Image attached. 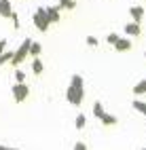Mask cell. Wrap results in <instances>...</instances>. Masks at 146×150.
I'll return each mask as SVG.
<instances>
[{"mask_svg": "<svg viewBox=\"0 0 146 150\" xmlns=\"http://www.w3.org/2000/svg\"><path fill=\"white\" fill-rule=\"evenodd\" d=\"M13 13V4H11V0H0V17H4L9 19Z\"/></svg>", "mask_w": 146, "mask_h": 150, "instance_id": "9c48e42d", "label": "cell"}, {"mask_svg": "<svg viewBox=\"0 0 146 150\" xmlns=\"http://www.w3.org/2000/svg\"><path fill=\"white\" fill-rule=\"evenodd\" d=\"M119 38H121V36H119V34H116V32H110L108 36H106V42H108V45H112V47H114V42H116V40H119Z\"/></svg>", "mask_w": 146, "mask_h": 150, "instance_id": "d6986e66", "label": "cell"}, {"mask_svg": "<svg viewBox=\"0 0 146 150\" xmlns=\"http://www.w3.org/2000/svg\"><path fill=\"white\" fill-rule=\"evenodd\" d=\"M45 13H47L49 23H57V21L62 19V15H60V6H45Z\"/></svg>", "mask_w": 146, "mask_h": 150, "instance_id": "5b68a950", "label": "cell"}, {"mask_svg": "<svg viewBox=\"0 0 146 150\" xmlns=\"http://www.w3.org/2000/svg\"><path fill=\"white\" fill-rule=\"evenodd\" d=\"M87 125V116L81 112V114H76V118H74V129H79V131H81V129Z\"/></svg>", "mask_w": 146, "mask_h": 150, "instance_id": "9a60e30c", "label": "cell"}, {"mask_svg": "<svg viewBox=\"0 0 146 150\" xmlns=\"http://www.w3.org/2000/svg\"><path fill=\"white\" fill-rule=\"evenodd\" d=\"M62 2H66V0H60V4H62Z\"/></svg>", "mask_w": 146, "mask_h": 150, "instance_id": "4316f807", "label": "cell"}, {"mask_svg": "<svg viewBox=\"0 0 146 150\" xmlns=\"http://www.w3.org/2000/svg\"><path fill=\"white\" fill-rule=\"evenodd\" d=\"M13 99H15V104H21L28 99V95H30V87H28L26 83H15L13 85Z\"/></svg>", "mask_w": 146, "mask_h": 150, "instance_id": "277c9868", "label": "cell"}, {"mask_svg": "<svg viewBox=\"0 0 146 150\" xmlns=\"http://www.w3.org/2000/svg\"><path fill=\"white\" fill-rule=\"evenodd\" d=\"M40 53H43V45L36 42V40H32L30 42V55L32 57H40Z\"/></svg>", "mask_w": 146, "mask_h": 150, "instance_id": "7c38bea8", "label": "cell"}, {"mask_svg": "<svg viewBox=\"0 0 146 150\" xmlns=\"http://www.w3.org/2000/svg\"><path fill=\"white\" fill-rule=\"evenodd\" d=\"M131 47H133V42H131V38H127V36H125V38H119V40L114 42V49H116L119 53H127Z\"/></svg>", "mask_w": 146, "mask_h": 150, "instance_id": "8992f818", "label": "cell"}, {"mask_svg": "<svg viewBox=\"0 0 146 150\" xmlns=\"http://www.w3.org/2000/svg\"><path fill=\"white\" fill-rule=\"evenodd\" d=\"M133 93L135 95H146V78H142L140 83L133 85Z\"/></svg>", "mask_w": 146, "mask_h": 150, "instance_id": "4fadbf2b", "label": "cell"}, {"mask_svg": "<svg viewBox=\"0 0 146 150\" xmlns=\"http://www.w3.org/2000/svg\"><path fill=\"white\" fill-rule=\"evenodd\" d=\"M32 72H34L36 76L45 72V64H43L40 57H32Z\"/></svg>", "mask_w": 146, "mask_h": 150, "instance_id": "30bf717a", "label": "cell"}, {"mask_svg": "<svg viewBox=\"0 0 146 150\" xmlns=\"http://www.w3.org/2000/svg\"><path fill=\"white\" fill-rule=\"evenodd\" d=\"M32 23L36 25V30L38 32H49V19H47V13H45V6H38L36 11H34V15H32Z\"/></svg>", "mask_w": 146, "mask_h": 150, "instance_id": "3957f363", "label": "cell"}, {"mask_svg": "<svg viewBox=\"0 0 146 150\" xmlns=\"http://www.w3.org/2000/svg\"><path fill=\"white\" fill-rule=\"evenodd\" d=\"M131 106H133V110H138L140 114L146 116V102H142V99H133V104H131Z\"/></svg>", "mask_w": 146, "mask_h": 150, "instance_id": "2e32d148", "label": "cell"}, {"mask_svg": "<svg viewBox=\"0 0 146 150\" xmlns=\"http://www.w3.org/2000/svg\"><path fill=\"white\" fill-rule=\"evenodd\" d=\"M125 34H127V38H135V36H140L142 34V28H140V23H135V21H129L127 25H125Z\"/></svg>", "mask_w": 146, "mask_h": 150, "instance_id": "ba28073f", "label": "cell"}, {"mask_svg": "<svg viewBox=\"0 0 146 150\" xmlns=\"http://www.w3.org/2000/svg\"><path fill=\"white\" fill-rule=\"evenodd\" d=\"M85 42H87V45H89L91 49H95L97 45H100V40H97V38H95V36H87V38H85Z\"/></svg>", "mask_w": 146, "mask_h": 150, "instance_id": "44dd1931", "label": "cell"}, {"mask_svg": "<svg viewBox=\"0 0 146 150\" xmlns=\"http://www.w3.org/2000/svg\"><path fill=\"white\" fill-rule=\"evenodd\" d=\"M104 114H106L104 104H102V102H95V104H93V116H95V118H102Z\"/></svg>", "mask_w": 146, "mask_h": 150, "instance_id": "5bb4252c", "label": "cell"}, {"mask_svg": "<svg viewBox=\"0 0 146 150\" xmlns=\"http://www.w3.org/2000/svg\"><path fill=\"white\" fill-rule=\"evenodd\" d=\"M0 150H9V146H4V144H0Z\"/></svg>", "mask_w": 146, "mask_h": 150, "instance_id": "d4e9b609", "label": "cell"}, {"mask_svg": "<svg viewBox=\"0 0 146 150\" xmlns=\"http://www.w3.org/2000/svg\"><path fill=\"white\" fill-rule=\"evenodd\" d=\"M11 59H13V53H11V51H4V53H0V66L9 64Z\"/></svg>", "mask_w": 146, "mask_h": 150, "instance_id": "ac0fdd59", "label": "cell"}, {"mask_svg": "<svg viewBox=\"0 0 146 150\" xmlns=\"http://www.w3.org/2000/svg\"><path fill=\"white\" fill-rule=\"evenodd\" d=\"M57 6H60V11H72V8H76V0H66Z\"/></svg>", "mask_w": 146, "mask_h": 150, "instance_id": "e0dca14e", "label": "cell"}, {"mask_svg": "<svg viewBox=\"0 0 146 150\" xmlns=\"http://www.w3.org/2000/svg\"><path fill=\"white\" fill-rule=\"evenodd\" d=\"M15 83H26V72L23 70H15Z\"/></svg>", "mask_w": 146, "mask_h": 150, "instance_id": "ffe728a7", "label": "cell"}, {"mask_svg": "<svg viewBox=\"0 0 146 150\" xmlns=\"http://www.w3.org/2000/svg\"><path fill=\"white\" fill-rule=\"evenodd\" d=\"M9 19H11V21H13V25H15V30H17L19 25H21V21H19V15H17L15 11L11 13V17H9Z\"/></svg>", "mask_w": 146, "mask_h": 150, "instance_id": "7402d4cb", "label": "cell"}, {"mask_svg": "<svg viewBox=\"0 0 146 150\" xmlns=\"http://www.w3.org/2000/svg\"><path fill=\"white\" fill-rule=\"evenodd\" d=\"M144 59H146V53H144Z\"/></svg>", "mask_w": 146, "mask_h": 150, "instance_id": "83f0119b", "label": "cell"}, {"mask_svg": "<svg viewBox=\"0 0 146 150\" xmlns=\"http://www.w3.org/2000/svg\"><path fill=\"white\" fill-rule=\"evenodd\" d=\"M100 121H102V125H104V127H112V125L119 123V118H116L114 114H108V112H106V114L100 118Z\"/></svg>", "mask_w": 146, "mask_h": 150, "instance_id": "8fae6325", "label": "cell"}, {"mask_svg": "<svg viewBox=\"0 0 146 150\" xmlns=\"http://www.w3.org/2000/svg\"><path fill=\"white\" fill-rule=\"evenodd\" d=\"M142 150H146V148H142Z\"/></svg>", "mask_w": 146, "mask_h": 150, "instance_id": "f1b7e54d", "label": "cell"}, {"mask_svg": "<svg viewBox=\"0 0 146 150\" xmlns=\"http://www.w3.org/2000/svg\"><path fill=\"white\" fill-rule=\"evenodd\" d=\"M9 150H19V148H9Z\"/></svg>", "mask_w": 146, "mask_h": 150, "instance_id": "484cf974", "label": "cell"}, {"mask_svg": "<svg viewBox=\"0 0 146 150\" xmlns=\"http://www.w3.org/2000/svg\"><path fill=\"white\" fill-rule=\"evenodd\" d=\"M129 15H131V21L142 23V19H144V6H140V4L131 6V8H129Z\"/></svg>", "mask_w": 146, "mask_h": 150, "instance_id": "52a82bcc", "label": "cell"}, {"mask_svg": "<svg viewBox=\"0 0 146 150\" xmlns=\"http://www.w3.org/2000/svg\"><path fill=\"white\" fill-rule=\"evenodd\" d=\"M72 150H87V144H85V142H76Z\"/></svg>", "mask_w": 146, "mask_h": 150, "instance_id": "603a6c76", "label": "cell"}, {"mask_svg": "<svg viewBox=\"0 0 146 150\" xmlns=\"http://www.w3.org/2000/svg\"><path fill=\"white\" fill-rule=\"evenodd\" d=\"M66 99H68V104H72L76 108L83 104V99H85V81H83L81 74H72L70 85L66 89Z\"/></svg>", "mask_w": 146, "mask_h": 150, "instance_id": "6da1fadb", "label": "cell"}, {"mask_svg": "<svg viewBox=\"0 0 146 150\" xmlns=\"http://www.w3.org/2000/svg\"><path fill=\"white\" fill-rule=\"evenodd\" d=\"M6 42H9V40H4V38H0V53H4V51H6Z\"/></svg>", "mask_w": 146, "mask_h": 150, "instance_id": "cb8c5ba5", "label": "cell"}, {"mask_svg": "<svg viewBox=\"0 0 146 150\" xmlns=\"http://www.w3.org/2000/svg\"><path fill=\"white\" fill-rule=\"evenodd\" d=\"M30 42H32V38H26V40L19 45L15 51H13V59H11V64H13V68L15 66H21L28 57H30Z\"/></svg>", "mask_w": 146, "mask_h": 150, "instance_id": "7a4b0ae2", "label": "cell"}]
</instances>
